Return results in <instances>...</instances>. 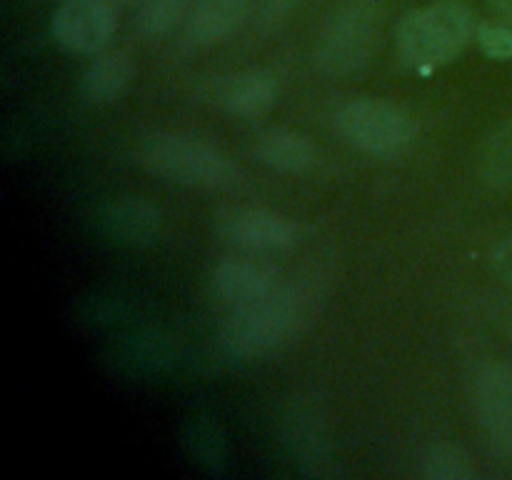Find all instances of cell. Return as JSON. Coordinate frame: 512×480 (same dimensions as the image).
Here are the masks:
<instances>
[{
	"instance_id": "cell-1",
	"label": "cell",
	"mask_w": 512,
	"mask_h": 480,
	"mask_svg": "<svg viewBox=\"0 0 512 480\" xmlns=\"http://www.w3.org/2000/svg\"><path fill=\"white\" fill-rule=\"evenodd\" d=\"M475 30L478 20L463 0H435L400 20L398 53L408 68L428 75L475 43Z\"/></svg>"
},
{
	"instance_id": "cell-2",
	"label": "cell",
	"mask_w": 512,
	"mask_h": 480,
	"mask_svg": "<svg viewBox=\"0 0 512 480\" xmlns=\"http://www.w3.org/2000/svg\"><path fill=\"white\" fill-rule=\"evenodd\" d=\"M135 163L145 173L185 188H230L243 178L238 165L215 145L170 130L140 138L135 145Z\"/></svg>"
},
{
	"instance_id": "cell-3",
	"label": "cell",
	"mask_w": 512,
	"mask_h": 480,
	"mask_svg": "<svg viewBox=\"0 0 512 480\" xmlns=\"http://www.w3.org/2000/svg\"><path fill=\"white\" fill-rule=\"evenodd\" d=\"M303 305V293L295 285L280 283L265 298L228 313L218 335L220 348L235 360L265 358L298 330Z\"/></svg>"
},
{
	"instance_id": "cell-4",
	"label": "cell",
	"mask_w": 512,
	"mask_h": 480,
	"mask_svg": "<svg viewBox=\"0 0 512 480\" xmlns=\"http://www.w3.org/2000/svg\"><path fill=\"white\" fill-rule=\"evenodd\" d=\"M385 8L380 0H350L323 25L315 63L330 78H353L373 60L383 35Z\"/></svg>"
},
{
	"instance_id": "cell-5",
	"label": "cell",
	"mask_w": 512,
	"mask_h": 480,
	"mask_svg": "<svg viewBox=\"0 0 512 480\" xmlns=\"http://www.w3.org/2000/svg\"><path fill=\"white\" fill-rule=\"evenodd\" d=\"M335 130L360 153L400 155L413 145L415 123L403 108L383 98H353L333 115Z\"/></svg>"
},
{
	"instance_id": "cell-6",
	"label": "cell",
	"mask_w": 512,
	"mask_h": 480,
	"mask_svg": "<svg viewBox=\"0 0 512 480\" xmlns=\"http://www.w3.org/2000/svg\"><path fill=\"white\" fill-rule=\"evenodd\" d=\"M215 233L245 253H280L295 248L300 240V228L293 218L255 205L218 210Z\"/></svg>"
},
{
	"instance_id": "cell-7",
	"label": "cell",
	"mask_w": 512,
	"mask_h": 480,
	"mask_svg": "<svg viewBox=\"0 0 512 480\" xmlns=\"http://www.w3.org/2000/svg\"><path fill=\"white\" fill-rule=\"evenodd\" d=\"M278 95V75L265 68L215 75L198 88L200 103L235 118H260L273 108Z\"/></svg>"
},
{
	"instance_id": "cell-8",
	"label": "cell",
	"mask_w": 512,
	"mask_h": 480,
	"mask_svg": "<svg viewBox=\"0 0 512 480\" xmlns=\"http://www.w3.org/2000/svg\"><path fill=\"white\" fill-rule=\"evenodd\" d=\"M58 45L75 55H100L118 30V10L110 0H63L50 18Z\"/></svg>"
},
{
	"instance_id": "cell-9",
	"label": "cell",
	"mask_w": 512,
	"mask_h": 480,
	"mask_svg": "<svg viewBox=\"0 0 512 480\" xmlns=\"http://www.w3.org/2000/svg\"><path fill=\"white\" fill-rule=\"evenodd\" d=\"M475 418L498 453L512 455V363L493 360L473 380Z\"/></svg>"
},
{
	"instance_id": "cell-10",
	"label": "cell",
	"mask_w": 512,
	"mask_h": 480,
	"mask_svg": "<svg viewBox=\"0 0 512 480\" xmlns=\"http://www.w3.org/2000/svg\"><path fill=\"white\" fill-rule=\"evenodd\" d=\"M280 283V273L265 260L225 258L210 270L208 290L218 308L233 313L270 295Z\"/></svg>"
},
{
	"instance_id": "cell-11",
	"label": "cell",
	"mask_w": 512,
	"mask_h": 480,
	"mask_svg": "<svg viewBox=\"0 0 512 480\" xmlns=\"http://www.w3.org/2000/svg\"><path fill=\"white\" fill-rule=\"evenodd\" d=\"M285 443L295 463L308 475L333 473V443L318 405L298 400L285 415Z\"/></svg>"
},
{
	"instance_id": "cell-12",
	"label": "cell",
	"mask_w": 512,
	"mask_h": 480,
	"mask_svg": "<svg viewBox=\"0 0 512 480\" xmlns=\"http://www.w3.org/2000/svg\"><path fill=\"white\" fill-rule=\"evenodd\" d=\"M255 158L278 173L305 175L320 165V150L308 135L288 128H263L250 140Z\"/></svg>"
},
{
	"instance_id": "cell-13",
	"label": "cell",
	"mask_w": 512,
	"mask_h": 480,
	"mask_svg": "<svg viewBox=\"0 0 512 480\" xmlns=\"http://www.w3.org/2000/svg\"><path fill=\"white\" fill-rule=\"evenodd\" d=\"M100 225L120 243L150 245L163 235L165 215L145 198H120L105 205Z\"/></svg>"
},
{
	"instance_id": "cell-14",
	"label": "cell",
	"mask_w": 512,
	"mask_h": 480,
	"mask_svg": "<svg viewBox=\"0 0 512 480\" xmlns=\"http://www.w3.org/2000/svg\"><path fill=\"white\" fill-rule=\"evenodd\" d=\"M253 0H200L183 25V35L190 45L223 43L248 20Z\"/></svg>"
},
{
	"instance_id": "cell-15",
	"label": "cell",
	"mask_w": 512,
	"mask_h": 480,
	"mask_svg": "<svg viewBox=\"0 0 512 480\" xmlns=\"http://www.w3.org/2000/svg\"><path fill=\"white\" fill-rule=\"evenodd\" d=\"M135 75V63L123 50L100 53L80 75V95L93 105H110L125 95Z\"/></svg>"
},
{
	"instance_id": "cell-16",
	"label": "cell",
	"mask_w": 512,
	"mask_h": 480,
	"mask_svg": "<svg viewBox=\"0 0 512 480\" xmlns=\"http://www.w3.org/2000/svg\"><path fill=\"white\" fill-rule=\"evenodd\" d=\"M478 175L493 190L512 193V118L495 125L480 143Z\"/></svg>"
},
{
	"instance_id": "cell-17",
	"label": "cell",
	"mask_w": 512,
	"mask_h": 480,
	"mask_svg": "<svg viewBox=\"0 0 512 480\" xmlns=\"http://www.w3.org/2000/svg\"><path fill=\"white\" fill-rule=\"evenodd\" d=\"M135 8V23L148 40H160L183 28L200 0H118Z\"/></svg>"
},
{
	"instance_id": "cell-18",
	"label": "cell",
	"mask_w": 512,
	"mask_h": 480,
	"mask_svg": "<svg viewBox=\"0 0 512 480\" xmlns=\"http://www.w3.org/2000/svg\"><path fill=\"white\" fill-rule=\"evenodd\" d=\"M418 473L425 480H470L475 465L468 450L455 443H430L418 458Z\"/></svg>"
},
{
	"instance_id": "cell-19",
	"label": "cell",
	"mask_w": 512,
	"mask_h": 480,
	"mask_svg": "<svg viewBox=\"0 0 512 480\" xmlns=\"http://www.w3.org/2000/svg\"><path fill=\"white\" fill-rule=\"evenodd\" d=\"M475 45L490 60H512V23L483 20L475 30Z\"/></svg>"
},
{
	"instance_id": "cell-20",
	"label": "cell",
	"mask_w": 512,
	"mask_h": 480,
	"mask_svg": "<svg viewBox=\"0 0 512 480\" xmlns=\"http://www.w3.org/2000/svg\"><path fill=\"white\" fill-rule=\"evenodd\" d=\"M490 268L508 288H512V233L503 235L493 245V250H490Z\"/></svg>"
},
{
	"instance_id": "cell-21",
	"label": "cell",
	"mask_w": 512,
	"mask_h": 480,
	"mask_svg": "<svg viewBox=\"0 0 512 480\" xmlns=\"http://www.w3.org/2000/svg\"><path fill=\"white\" fill-rule=\"evenodd\" d=\"M298 5H303V0H265L260 20L263 25H280Z\"/></svg>"
},
{
	"instance_id": "cell-22",
	"label": "cell",
	"mask_w": 512,
	"mask_h": 480,
	"mask_svg": "<svg viewBox=\"0 0 512 480\" xmlns=\"http://www.w3.org/2000/svg\"><path fill=\"white\" fill-rule=\"evenodd\" d=\"M490 10L505 23H512V0H488Z\"/></svg>"
}]
</instances>
